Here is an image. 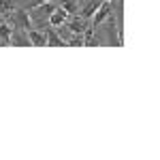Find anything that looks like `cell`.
Here are the masks:
<instances>
[{"mask_svg": "<svg viewBox=\"0 0 160 160\" xmlns=\"http://www.w3.org/2000/svg\"><path fill=\"white\" fill-rule=\"evenodd\" d=\"M111 13H113V2H105V0H102V2H100V7L96 9V13L90 17V26H92V28L100 26L111 15Z\"/></svg>", "mask_w": 160, "mask_h": 160, "instance_id": "obj_1", "label": "cell"}, {"mask_svg": "<svg viewBox=\"0 0 160 160\" xmlns=\"http://www.w3.org/2000/svg\"><path fill=\"white\" fill-rule=\"evenodd\" d=\"M11 22L17 26V28H22V30H30V28H34L32 17H30V13L26 11V9H15V11H13Z\"/></svg>", "mask_w": 160, "mask_h": 160, "instance_id": "obj_2", "label": "cell"}, {"mask_svg": "<svg viewBox=\"0 0 160 160\" xmlns=\"http://www.w3.org/2000/svg\"><path fill=\"white\" fill-rule=\"evenodd\" d=\"M64 24H66V28H68L73 34H83V30H86L88 26H90V19L81 17L79 13H75L73 17H71V19H66Z\"/></svg>", "mask_w": 160, "mask_h": 160, "instance_id": "obj_3", "label": "cell"}, {"mask_svg": "<svg viewBox=\"0 0 160 160\" xmlns=\"http://www.w3.org/2000/svg\"><path fill=\"white\" fill-rule=\"evenodd\" d=\"M66 19H68V13L64 11L62 7H56V9L49 13V26H53V28L62 26L64 22H66Z\"/></svg>", "mask_w": 160, "mask_h": 160, "instance_id": "obj_4", "label": "cell"}, {"mask_svg": "<svg viewBox=\"0 0 160 160\" xmlns=\"http://www.w3.org/2000/svg\"><path fill=\"white\" fill-rule=\"evenodd\" d=\"M45 38H47V45H49V47H66V41H64L53 28H47V30H45Z\"/></svg>", "mask_w": 160, "mask_h": 160, "instance_id": "obj_5", "label": "cell"}, {"mask_svg": "<svg viewBox=\"0 0 160 160\" xmlns=\"http://www.w3.org/2000/svg\"><path fill=\"white\" fill-rule=\"evenodd\" d=\"M11 45H19V47H28L30 45V38L26 34V30H22V28L13 30L11 32Z\"/></svg>", "mask_w": 160, "mask_h": 160, "instance_id": "obj_6", "label": "cell"}, {"mask_svg": "<svg viewBox=\"0 0 160 160\" xmlns=\"http://www.w3.org/2000/svg\"><path fill=\"white\" fill-rule=\"evenodd\" d=\"M26 34H28V38H30V45H34V47H45V45H47L45 34H43V32H38V30H34V28L26 30Z\"/></svg>", "mask_w": 160, "mask_h": 160, "instance_id": "obj_7", "label": "cell"}, {"mask_svg": "<svg viewBox=\"0 0 160 160\" xmlns=\"http://www.w3.org/2000/svg\"><path fill=\"white\" fill-rule=\"evenodd\" d=\"M100 2H102V0H92V2H88L86 7L81 9V13H79V15H81V17H86V19H90V17L96 13V9L100 7Z\"/></svg>", "mask_w": 160, "mask_h": 160, "instance_id": "obj_8", "label": "cell"}, {"mask_svg": "<svg viewBox=\"0 0 160 160\" xmlns=\"http://www.w3.org/2000/svg\"><path fill=\"white\" fill-rule=\"evenodd\" d=\"M11 26L7 24V22H0V38H2V43L4 45H11Z\"/></svg>", "mask_w": 160, "mask_h": 160, "instance_id": "obj_9", "label": "cell"}, {"mask_svg": "<svg viewBox=\"0 0 160 160\" xmlns=\"http://www.w3.org/2000/svg\"><path fill=\"white\" fill-rule=\"evenodd\" d=\"M58 7H62L64 11L68 13V15H75V13L79 11V9H77V2H75V0H60V2H58Z\"/></svg>", "mask_w": 160, "mask_h": 160, "instance_id": "obj_10", "label": "cell"}, {"mask_svg": "<svg viewBox=\"0 0 160 160\" xmlns=\"http://www.w3.org/2000/svg\"><path fill=\"white\" fill-rule=\"evenodd\" d=\"M11 11H15L13 0H0V15H9Z\"/></svg>", "mask_w": 160, "mask_h": 160, "instance_id": "obj_11", "label": "cell"}, {"mask_svg": "<svg viewBox=\"0 0 160 160\" xmlns=\"http://www.w3.org/2000/svg\"><path fill=\"white\" fill-rule=\"evenodd\" d=\"M83 45V34H73L71 41H66V47H81Z\"/></svg>", "mask_w": 160, "mask_h": 160, "instance_id": "obj_12", "label": "cell"}, {"mask_svg": "<svg viewBox=\"0 0 160 160\" xmlns=\"http://www.w3.org/2000/svg\"><path fill=\"white\" fill-rule=\"evenodd\" d=\"M43 2H49V0H32L30 4H26L24 9H26V11H32V9H37L38 4H43Z\"/></svg>", "mask_w": 160, "mask_h": 160, "instance_id": "obj_13", "label": "cell"}, {"mask_svg": "<svg viewBox=\"0 0 160 160\" xmlns=\"http://www.w3.org/2000/svg\"><path fill=\"white\" fill-rule=\"evenodd\" d=\"M105 2H115V0H105Z\"/></svg>", "mask_w": 160, "mask_h": 160, "instance_id": "obj_14", "label": "cell"}]
</instances>
